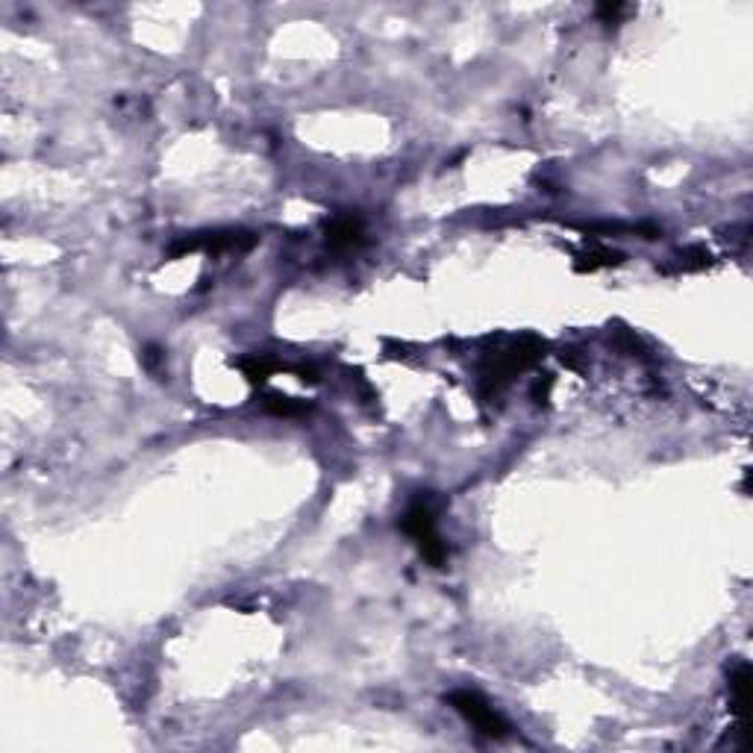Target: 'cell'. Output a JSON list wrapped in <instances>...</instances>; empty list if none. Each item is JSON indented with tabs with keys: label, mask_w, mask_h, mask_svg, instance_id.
Returning a JSON list of instances; mask_svg holds the SVG:
<instances>
[{
	"label": "cell",
	"mask_w": 753,
	"mask_h": 753,
	"mask_svg": "<svg viewBox=\"0 0 753 753\" xmlns=\"http://www.w3.org/2000/svg\"><path fill=\"white\" fill-rule=\"evenodd\" d=\"M448 704L454 707L477 732H483V736H489V739H506L509 732H512L509 721L500 715V712L491 707L489 700L480 695V691H471V689L450 691Z\"/></svg>",
	"instance_id": "6da1fadb"
},
{
	"label": "cell",
	"mask_w": 753,
	"mask_h": 753,
	"mask_svg": "<svg viewBox=\"0 0 753 753\" xmlns=\"http://www.w3.org/2000/svg\"><path fill=\"white\" fill-rule=\"evenodd\" d=\"M400 527H404V533L415 541L421 556H424L430 565H436V568L445 565L448 548H445V541H441L439 530H436V515H433V509H430V504L415 500V504L404 512Z\"/></svg>",
	"instance_id": "7a4b0ae2"
},
{
	"label": "cell",
	"mask_w": 753,
	"mask_h": 753,
	"mask_svg": "<svg viewBox=\"0 0 753 753\" xmlns=\"http://www.w3.org/2000/svg\"><path fill=\"white\" fill-rule=\"evenodd\" d=\"M727 682H730V700L732 712L741 721V732H748V709H750V665L745 659H736L727 668Z\"/></svg>",
	"instance_id": "3957f363"
},
{
	"label": "cell",
	"mask_w": 753,
	"mask_h": 753,
	"mask_svg": "<svg viewBox=\"0 0 753 753\" xmlns=\"http://www.w3.org/2000/svg\"><path fill=\"white\" fill-rule=\"evenodd\" d=\"M363 236H365L363 221L354 215H341L333 221V224H327L330 247H356V245H363Z\"/></svg>",
	"instance_id": "277c9868"
},
{
	"label": "cell",
	"mask_w": 753,
	"mask_h": 753,
	"mask_svg": "<svg viewBox=\"0 0 753 753\" xmlns=\"http://www.w3.org/2000/svg\"><path fill=\"white\" fill-rule=\"evenodd\" d=\"M265 406L274 415H297V413H304V404H297L295 397H286V395H271L265 400Z\"/></svg>",
	"instance_id": "5b68a950"
},
{
	"label": "cell",
	"mask_w": 753,
	"mask_h": 753,
	"mask_svg": "<svg viewBox=\"0 0 753 753\" xmlns=\"http://www.w3.org/2000/svg\"><path fill=\"white\" fill-rule=\"evenodd\" d=\"M621 13H624V4H600L598 6V15L604 18L607 24H615Z\"/></svg>",
	"instance_id": "8992f818"
},
{
	"label": "cell",
	"mask_w": 753,
	"mask_h": 753,
	"mask_svg": "<svg viewBox=\"0 0 753 753\" xmlns=\"http://www.w3.org/2000/svg\"><path fill=\"white\" fill-rule=\"evenodd\" d=\"M550 386H554V380H550V377H545V386H541V383H536L533 395H536V400H539V404H545V400H548V395H550Z\"/></svg>",
	"instance_id": "52a82bcc"
}]
</instances>
